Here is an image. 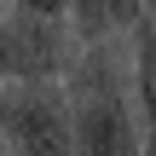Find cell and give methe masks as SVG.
Returning a JSON list of instances; mask_svg holds the SVG:
<instances>
[{
  "label": "cell",
  "instance_id": "cell-9",
  "mask_svg": "<svg viewBox=\"0 0 156 156\" xmlns=\"http://www.w3.org/2000/svg\"><path fill=\"white\" fill-rule=\"evenodd\" d=\"M145 17H156V0H145Z\"/></svg>",
  "mask_w": 156,
  "mask_h": 156
},
{
  "label": "cell",
  "instance_id": "cell-1",
  "mask_svg": "<svg viewBox=\"0 0 156 156\" xmlns=\"http://www.w3.org/2000/svg\"><path fill=\"white\" fill-rule=\"evenodd\" d=\"M122 35L87 41L81 64L69 69V98H75V139L81 156H139L145 151V122L133 104V87L122 81Z\"/></svg>",
  "mask_w": 156,
  "mask_h": 156
},
{
  "label": "cell",
  "instance_id": "cell-6",
  "mask_svg": "<svg viewBox=\"0 0 156 156\" xmlns=\"http://www.w3.org/2000/svg\"><path fill=\"white\" fill-rule=\"evenodd\" d=\"M6 6H29V12H52V17H69L75 0H6Z\"/></svg>",
  "mask_w": 156,
  "mask_h": 156
},
{
  "label": "cell",
  "instance_id": "cell-8",
  "mask_svg": "<svg viewBox=\"0 0 156 156\" xmlns=\"http://www.w3.org/2000/svg\"><path fill=\"white\" fill-rule=\"evenodd\" d=\"M0 156H17V151H12V145H6V133H0Z\"/></svg>",
  "mask_w": 156,
  "mask_h": 156
},
{
  "label": "cell",
  "instance_id": "cell-3",
  "mask_svg": "<svg viewBox=\"0 0 156 156\" xmlns=\"http://www.w3.org/2000/svg\"><path fill=\"white\" fill-rule=\"evenodd\" d=\"M81 35L69 17L6 6L0 12V81H69L81 64Z\"/></svg>",
  "mask_w": 156,
  "mask_h": 156
},
{
  "label": "cell",
  "instance_id": "cell-7",
  "mask_svg": "<svg viewBox=\"0 0 156 156\" xmlns=\"http://www.w3.org/2000/svg\"><path fill=\"white\" fill-rule=\"evenodd\" d=\"M139 156H156V127H145V151Z\"/></svg>",
  "mask_w": 156,
  "mask_h": 156
},
{
  "label": "cell",
  "instance_id": "cell-4",
  "mask_svg": "<svg viewBox=\"0 0 156 156\" xmlns=\"http://www.w3.org/2000/svg\"><path fill=\"white\" fill-rule=\"evenodd\" d=\"M133 52H127V87H133V104H139V122L156 127V17H133Z\"/></svg>",
  "mask_w": 156,
  "mask_h": 156
},
{
  "label": "cell",
  "instance_id": "cell-2",
  "mask_svg": "<svg viewBox=\"0 0 156 156\" xmlns=\"http://www.w3.org/2000/svg\"><path fill=\"white\" fill-rule=\"evenodd\" d=\"M0 133L17 156H81L69 81H0Z\"/></svg>",
  "mask_w": 156,
  "mask_h": 156
},
{
  "label": "cell",
  "instance_id": "cell-5",
  "mask_svg": "<svg viewBox=\"0 0 156 156\" xmlns=\"http://www.w3.org/2000/svg\"><path fill=\"white\" fill-rule=\"evenodd\" d=\"M139 12H145V0H75L69 23L81 41H104V35H127Z\"/></svg>",
  "mask_w": 156,
  "mask_h": 156
},
{
  "label": "cell",
  "instance_id": "cell-10",
  "mask_svg": "<svg viewBox=\"0 0 156 156\" xmlns=\"http://www.w3.org/2000/svg\"><path fill=\"white\" fill-rule=\"evenodd\" d=\"M0 12H6V0H0Z\"/></svg>",
  "mask_w": 156,
  "mask_h": 156
}]
</instances>
